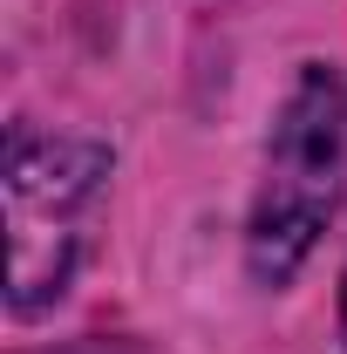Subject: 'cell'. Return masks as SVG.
<instances>
[{
	"mask_svg": "<svg viewBox=\"0 0 347 354\" xmlns=\"http://www.w3.org/2000/svg\"><path fill=\"white\" fill-rule=\"evenodd\" d=\"M347 191V82L327 68H306L272 123V164L252 212V266L265 279H286L334 218Z\"/></svg>",
	"mask_w": 347,
	"mask_h": 354,
	"instance_id": "6da1fadb",
	"label": "cell"
},
{
	"mask_svg": "<svg viewBox=\"0 0 347 354\" xmlns=\"http://www.w3.org/2000/svg\"><path fill=\"white\" fill-rule=\"evenodd\" d=\"M341 327H347V286H341Z\"/></svg>",
	"mask_w": 347,
	"mask_h": 354,
	"instance_id": "7a4b0ae2",
	"label": "cell"
}]
</instances>
